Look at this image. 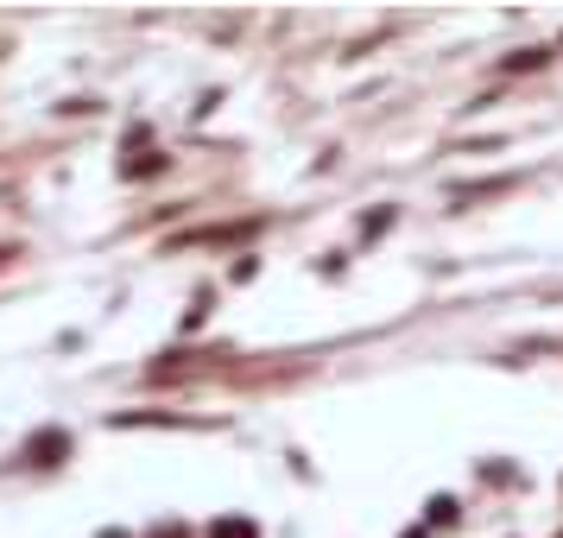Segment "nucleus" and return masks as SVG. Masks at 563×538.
Returning <instances> with one entry per match:
<instances>
[{
	"label": "nucleus",
	"mask_w": 563,
	"mask_h": 538,
	"mask_svg": "<svg viewBox=\"0 0 563 538\" xmlns=\"http://www.w3.org/2000/svg\"><path fill=\"white\" fill-rule=\"evenodd\" d=\"M209 538H260V532H254V519H216Z\"/></svg>",
	"instance_id": "f257e3e1"
},
{
	"label": "nucleus",
	"mask_w": 563,
	"mask_h": 538,
	"mask_svg": "<svg viewBox=\"0 0 563 538\" xmlns=\"http://www.w3.org/2000/svg\"><path fill=\"white\" fill-rule=\"evenodd\" d=\"M544 57H551V52H512V64H507V70H538Z\"/></svg>",
	"instance_id": "f03ea898"
}]
</instances>
